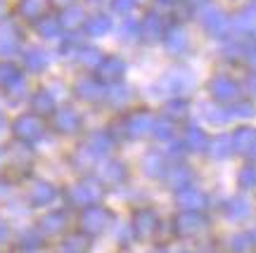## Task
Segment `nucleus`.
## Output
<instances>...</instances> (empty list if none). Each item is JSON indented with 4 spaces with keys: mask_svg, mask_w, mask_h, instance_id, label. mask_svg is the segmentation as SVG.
<instances>
[{
    "mask_svg": "<svg viewBox=\"0 0 256 253\" xmlns=\"http://www.w3.org/2000/svg\"><path fill=\"white\" fill-rule=\"evenodd\" d=\"M66 197H69V201H72L74 206H81V208L95 206L102 199L100 178H83V180H78L76 185H72L66 190Z\"/></svg>",
    "mask_w": 256,
    "mask_h": 253,
    "instance_id": "obj_1",
    "label": "nucleus"
},
{
    "mask_svg": "<svg viewBox=\"0 0 256 253\" xmlns=\"http://www.w3.org/2000/svg\"><path fill=\"white\" fill-rule=\"evenodd\" d=\"M43 121L36 116V114H22V116L14 118V123H12V135L17 137V142H36L43 137Z\"/></svg>",
    "mask_w": 256,
    "mask_h": 253,
    "instance_id": "obj_2",
    "label": "nucleus"
},
{
    "mask_svg": "<svg viewBox=\"0 0 256 253\" xmlns=\"http://www.w3.org/2000/svg\"><path fill=\"white\" fill-rule=\"evenodd\" d=\"M154 121L156 118L152 116L150 111H133V114H128V116L121 121V133H124L126 137H130V140L152 135Z\"/></svg>",
    "mask_w": 256,
    "mask_h": 253,
    "instance_id": "obj_3",
    "label": "nucleus"
},
{
    "mask_svg": "<svg viewBox=\"0 0 256 253\" xmlns=\"http://www.w3.org/2000/svg\"><path fill=\"white\" fill-rule=\"evenodd\" d=\"M192 88V76L183 69H176V71L164 73L159 83H156V92H168V95H180V92L190 90Z\"/></svg>",
    "mask_w": 256,
    "mask_h": 253,
    "instance_id": "obj_4",
    "label": "nucleus"
},
{
    "mask_svg": "<svg viewBox=\"0 0 256 253\" xmlns=\"http://www.w3.org/2000/svg\"><path fill=\"white\" fill-rule=\"evenodd\" d=\"M110 220H112V213L107 211V208H102V206H88V208H83V213H81V227L88 232V235H98V232H102L104 227L110 225Z\"/></svg>",
    "mask_w": 256,
    "mask_h": 253,
    "instance_id": "obj_5",
    "label": "nucleus"
},
{
    "mask_svg": "<svg viewBox=\"0 0 256 253\" xmlns=\"http://www.w3.org/2000/svg\"><path fill=\"white\" fill-rule=\"evenodd\" d=\"M200 19H202V26L206 28L211 36L223 38L230 31V19L226 17V14H223L218 7H206L200 14Z\"/></svg>",
    "mask_w": 256,
    "mask_h": 253,
    "instance_id": "obj_6",
    "label": "nucleus"
},
{
    "mask_svg": "<svg viewBox=\"0 0 256 253\" xmlns=\"http://www.w3.org/2000/svg\"><path fill=\"white\" fill-rule=\"evenodd\" d=\"M211 97L216 102H238L240 97V85L228 76H216L209 83Z\"/></svg>",
    "mask_w": 256,
    "mask_h": 253,
    "instance_id": "obj_7",
    "label": "nucleus"
},
{
    "mask_svg": "<svg viewBox=\"0 0 256 253\" xmlns=\"http://www.w3.org/2000/svg\"><path fill=\"white\" fill-rule=\"evenodd\" d=\"M124 73H126V62L121 57H104L98 66V81L114 85L124 78Z\"/></svg>",
    "mask_w": 256,
    "mask_h": 253,
    "instance_id": "obj_8",
    "label": "nucleus"
},
{
    "mask_svg": "<svg viewBox=\"0 0 256 253\" xmlns=\"http://www.w3.org/2000/svg\"><path fill=\"white\" fill-rule=\"evenodd\" d=\"M52 116H55V118H52V123H55L57 133L69 135V133H76V130L81 128V116H78V111H76V109H72V107L57 109Z\"/></svg>",
    "mask_w": 256,
    "mask_h": 253,
    "instance_id": "obj_9",
    "label": "nucleus"
},
{
    "mask_svg": "<svg viewBox=\"0 0 256 253\" xmlns=\"http://www.w3.org/2000/svg\"><path fill=\"white\" fill-rule=\"evenodd\" d=\"M204 216L197 213V211H183L180 216L176 218V232L180 237H190V235H197L202 227H204Z\"/></svg>",
    "mask_w": 256,
    "mask_h": 253,
    "instance_id": "obj_10",
    "label": "nucleus"
},
{
    "mask_svg": "<svg viewBox=\"0 0 256 253\" xmlns=\"http://www.w3.org/2000/svg\"><path fill=\"white\" fill-rule=\"evenodd\" d=\"M176 201L183 211H197L200 213L202 208H206V194L200 192L197 187H185V190L176 192Z\"/></svg>",
    "mask_w": 256,
    "mask_h": 253,
    "instance_id": "obj_11",
    "label": "nucleus"
},
{
    "mask_svg": "<svg viewBox=\"0 0 256 253\" xmlns=\"http://www.w3.org/2000/svg\"><path fill=\"white\" fill-rule=\"evenodd\" d=\"M156 230V213L154 211H150V208H140L136 211V216H133V232H136L140 239H147V237H152Z\"/></svg>",
    "mask_w": 256,
    "mask_h": 253,
    "instance_id": "obj_12",
    "label": "nucleus"
},
{
    "mask_svg": "<svg viewBox=\"0 0 256 253\" xmlns=\"http://www.w3.org/2000/svg\"><path fill=\"white\" fill-rule=\"evenodd\" d=\"M140 33H142V38L150 40V43H154V40H159V38H164L166 26H164L162 14H156V12H147L145 19L140 21Z\"/></svg>",
    "mask_w": 256,
    "mask_h": 253,
    "instance_id": "obj_13",
    "label": "nucleus"
},
{
    "mask_svg": "<svg viewBox=\"0 0 256 253\" xmlns=\"http://www.w3.org/2000/svg\"><path fill=\"white\" fill-rule=\"evenodd\" d=\"M164 45L166 50L171 54H185L188 52V47H190V38H188V33H185L180 26H171V28H166V33H164Z\"/></svg>",
    "mask_w": 256,
    "mask_h": 253,
    "instance_id": "obj_14",
    "label": "nucleus"
},
{
    "mask_svg": "<svg viewBox=\"0 0 256 253\" xmlns=\"http://www.w3.org/2000/svg\"><path fill=\"white\" fill-rule=\"evenodd\" d=\"M114 147V140L110 137V133H92V135H88V140H86V145H83V149L90 154L92 159H102L104 154H110V149Z\"/></svg>",
    "mask_w": 256,
    "mask_h": 253,
    "instance_id": "obj_15",
    "label": "nucleus"
},
{
    "mask_svg": "<svg viewBox=\"0 0 256 253\" xmlns=\"http://www.w3.org/2000/svg\"><path fill=\"white\" fill-rule=\"evenodd\" d=\"M126 175H128V171L121 161H104L98 168V178L104 185H121V182L126 180Z\"/></svg>",
    "mask_w": 256,
    "mask_h": 253,
    "instance_id": "obj_16",
    "label": "nucleus"
},
{
    "mask_svg": "<svg viewBox=\"0 0 256 253\" xmlns=\"http://www.w3.org/2000/svg\"><path fill=\"white\" fill-rule=\"evenodd\" d=\"M166 182H168V187H174L176 192L185 190V187H192V171L183 163H176V166H168V171H166Z\"/></svg>",
    "mask_w": 256,
    "mask_h": 253,
    "instance_id": "obj_17",
    "label": "nucleus"
},
{
    "mask_svg": "<svg viewBox=\"0 0 256 253\" xmlns=\"http://www.w3.org/2000/svg\"><path fill=\"white\" fill-rule=\"evenodd\" d=\"M104 83H100L98 78H81V81L76 83V95L86 102H95L104 97Z\"/></svg>",
    "mask_w": 256,
    "mask_h": 253,
    "instance_id": "obj_18",
    "label": "nucleus"
},
{
    "mask_svg": "<svg viewBox=\"0 0 256 253\" xmlns=\"http://www.w3.org/2000/svg\"><path fill=\"white\" fill-rule=\"evenodd\" d=\"M57 197V190L50 185V182H43L38 180L31 185V190H28V199L34 206H46V204H52Z\"/></svg>",
    "mask_w": 256,
    "mask_h": 253,
    "instance_id": "obj_19",
    "label": "nucleus"
},
{
    "mask_svg": "<svg viewBox=\"0 0 256 253\" xmlns=\"http://www.w3.org/2000/svg\"><path fill=\"white\" fill-rule=\"evenodd\" d=\"M83 31H86V36H92V38L107 36L112 31V19L107 14H92L90 19H86Z\"/></svg>",
    "mask_w": 256,
    "mask_h": 253,
    "instance_id": "obj_20",
    "label": "nucleus"
},
{
    "mask_svg": "<svg viewBox=\"0 0 256 253\" xmlns=\"http://www.w3.org/2000/svg\"><path fill=\"white\" fill-rule=\"evenodd\" d=\"M185 147H188V152H206L209 149V137H206V133L202 130V128L197 126H190L188 130H185Z\"/></svg>",
    "mask_w": 256,
    "mask_h": 253,
    "instance_id": "obj_21",
    "label": "nucleus"
},
{
    "mask_svg": "<svg viewBox=\"0 0 256 253\" xmlns=\"http://www.w3.org/2000/svg\"><path fill=\"white\" fill-rule=\"evenodd\" d=\"M142 171L150 175V178H162V175H166V159L164 154L159 152H150L145 154V159H142Z\"/></svg>",
    "mask_w": 256,
    "mask_h": 253,
    "instance_id": "obj_22",
    "label": "nucleus"
},
{
    "mask_svg": "<svg viewBox=\"0 0 256 253\" xmlns=\"http://www.w3.org/2000/svg\"><path fill=\"white\" fill-rule=\"evenodd\" d=\"M31 107L36 109L40 116H48V114H55L57 111V102L50 90H38L36 95L31 97Z\"/></svg>",
    "mask_w": 256,
    "mask_h": 253,
    "instance_id": "obj_23",
    "label": "nucleus"
},
{
    "mask_svg": "<svg viewBox=\"0 0 256 253\" xmlns=\"http://www.w3.org/2000/svg\"><path fill=\"white\" fill-rule=\"evenodd\" d=\"M206 152L214 156V159H228L230 154L235 152V145H232V135H218L209 142V149Z\"/></svg>",
    "mask_w": 256,
    "mask_h": 253,
    "instance_id": "obj_24",
    "label": "nucleus"
},
{
    "mask_svg": "<svg viewBox=\"0 0 256 253\" xmlns=\"http://www.w3.org/2000/svg\"><path fill=\"white\" fill-rule=\"evenodd\" d=\"M256 142V130L254 128H238L235 135H232V145H235V152L240 154H249L252 147Z\"/></svg>",
    "mask_w": 256,
    "mask_h": 253,
    "instance_id": "obj_25",
    "label": "nucleus"
},
{
    "mask_svg": "<svg viewBox=\"0 0 256 253\" xmlns=\"http://www.w3.org/2000/svg\"><path fill=\"white\" fill-rule=\"evenodd\" d=\"M36 31L40 38H48V40H52L62 33V21L60 17H43L36 21Z\"/></svg>",
    "mask_w": 256,
    "mask_h": 253,
    "instance_id": "obj_26",
    "label": "nucleus"
},
{
    "mask_svg": "<svg viewBox=\"0 0 256 253\" xmlns=\"http://www.w3.org/2000/svg\"><path fill=\"white\" fill-rule=\"evenodd\" d=\"M24 66H26L28 71H43L48 66V54L40 50V47H28L26 52H24Z\"/></svg>",
    "mask_w": 256,
    "mask_h": 253,
    "instance_id": "obj_27",
    "label": "nucleus"
},
{
    "mask_svg": "<svg viewBox=\"0 0 256 253\" xmlns=\"http://www.w3.org/2000/svg\"><path fill=\"white\" fill-rule=\"evenodd\" d=\"M46 0H19V14L24 19H43L46 14Z\"/></svg>",
    "mask_w": 256,
    "mask_h": 253,
    "instance_id": "obj_28",
    "label": "nucleus"
},
{
    "mask_svg": "<svg viewBox=\"0 0 256 253\" xmlns=\"http://www.w3.org/2000/svg\"><path fill=\"white\" fill-rule=\"evenodd\" d=\"M164 114L166 118H171V121H183L188 114H190V104H188V100H183V97H174L171 102H166L164 107Z\"/></svg>",
    "mask_w": 256,
    "mask_h": 253,
    "instance_id": "obj_29",
    "label": "nucleus"
},
{
    "mask_svg": "<svg viewBox=\"0 0 256 253\" xmlns=\"http://www.w3.org/2000/svg\"><path fill=\"white\" fill-rule=\"evenodd\" d=\"M102 59L104 57L98 47H78V52H76V62L81 66H88V69H98Z\"/></svg>",
    "mask_w": 256,
    "mask_h": 253,
    "instance_id": "obj_30",
    "label": "nucleus"
},
{
    "mask_svg": "<svg viewBox=\"0 0 256 253\" xmlns=\"http://www.w3.org/2000/svg\"><path fill=\"white\" fill-rule=\"evenodd\" d=\"M104 100L110 102L112 107H124L128 100H130V90H128L126 85H121V83H114L107 88L104 92Z\"/></svg>",
    "mask_w": 256,
    "mask_h": 253,
    "instance_id": "obj_31",
    "label": "nucleus"
},
{
    "mask_svg": "<svg viewBox=\"0 0 256 253\" xmlns=\"http://www.w3.org/2000/svg\"><path fill=\"white\" fill-rule=\"evenodd\" d=\"M60 21H62V28L74 31V28H78L81 24H86V17H83V9L81 7L72 5V7H66L62 14H60Z\"/></svg>",
    "mask_w": 256,
    "mask_h": 253,
    "instance_id": "obj_32",
    "label": "nucleus"
},
{
    "mask_svg": "<svg viewBox=\"0 0 256 253\" xmlns=\"http://www.w3.org/2000/svg\"><path fill=\"white\" fill-rule=\"evenodd\" d=\"M8 161L12 163V166H28L31 163V149H28L24 142H17V145H12L10 147V152H8Z\"/></svg>",
    "mask_w": 256,
    "mask_h": 253,
    "instance_id": "obj_33",
    "label": "nucleus"
},
{
    "mask_svg": "<svg viewBox=\"0 0 256 253\" xmlns=\"http://www.w3.org/2000/svg\"><path fill=\"white\" fill-rule=\"evenodd\" d=\"M249 211H252V206H249V201L242 199V197H235V199H230L228 204H226V216L232 218V220H242V218H247Z\"/></svg>",
    "mask_w": 256,
    "mask_h": 253,
    "instance_id": "obj_34",
    "label": "nucleus"
},
{
    "mask_svg": "<svg viewBox=\"0 0 256 253\" xmlns=\"http://www.w3.org/2000/svg\"><path fill=\"white\" fill-rule=\"evenodd\" d=\"M204 118L214 123V126H223L230 121L228 107H218V104H204Z\"/></svg>",
    "mask_w": 256,
    "mask_h": 253,
    "instance_id": "obj_35",
    "label": "nucleus"
},
{
    "mask_svg": "<svg viewBox=\"0 0 256 253\" xmlns=\"http://www.w3.org/2000/svg\"><path fill=\"white\" fill-rule=\"evenodd\" d=\"M88 249H90V244H88L86 237L83 235H72L62 242L60 253H88Z\"/></svg>",
    "mask_w": 256,
    "mask_h": 253,
    "instance_id": "obj_36",
    "label": "nucleus"
},
{
    "mask_svg": "<svg viewBox=\"0 0 256 253\" xmlns=\"http://www.w3.org/2000/svg\"><path fill=\"white\" fill-rule=\"evenodd\" d=\"M19 50V36L14 33V28L10 31H0V54L2 57H10Z\"/></svg>",
    "mask_w": 256,
    "mask_h": 253,
    "instance_id": "obj_37",
    "label": "nucleus"
},
{
    "mask_svg": "<svg viewBox=\"0 0 256 253\" xmlns=\"http://www.w3.org/2000/svg\"><path fill=\"white\" fill-rule=\"evenodd\" d=\"M22 78V73H19V69L14 66V64H0V88H5L8 90L10 85H14V83Z\"/></svg>",
    "mask_w": 256,
    "mask_h": 253,
    "instance_id": "obj_38",
    "label": "nucleus"
},
{
    "mask_svg": "<svg viewBox=\"0 0 256 253\" xmlns=\"http://www.w3.org/2000/svg\"><path fill=\"white\" fill-rule=\"evenodd\" d=\"M64 213H48L43 220H40V230L46 232V235H55L64 227Z\"/></svg>",
    "mask_w": 256,
    "mask_h": 253,
    "instance_id": "obj_39",
    "label": "nucleus"
},
{
    "mask_svg": "<svg viewBox=\"0 0 256 253\" xmlns=\"http://www.w3.org/2000/svg\"><path fill=\"white\" fill-rule=\"evenodd\" d=\"M238 185L242 190H254L256 187V166L254 163H247L242 166L238 173Z\"/></svg>",
    "mask_w": 256,
    "mask_h": 253,
    "instance_id": "obj_40",
    "label": "nucleus"
},
{
    "mask_svg": "<svg viewBox=\"0 0 256 253\" xmlns=\"http://www.w3.org/2000/svg\"><path fill=\"white\" fill-rule=\"evenodd\" d=\"M176 123L171 121V118H156L154 121V130H152V135L159 137V140H171L174 137V130H176Z\"/></svg>",
    "mask_w": 256,
    "mask_h": 253,
    "instance_id": "obj_41",
    "label": "nucleus"
},
{
    "mask_svg": "<svg viewBox=\"0 0 256 253\" xmlns=\"http://www.w3.org/2000/svg\"><path fill=\"white\" fill-rule=\"evenodd\" d=\"M119 36L124 38V40H138V38H142V33H140V24L138 21H133V19H126L124 24L119 26Z\"/></svg>",
    "mask_w": 256,
    "mask_h": 253,
    "instance_id": "obj_42",
    "label": "nucleus"
},
{
    "mask_svg": "<svg viewBox=\"0 0 256 253\" xmlns=\"http://www.w3.org/2000/svg\"><path fill=\"white\" fill-rule=\"evenodd\" d=\"M230 118H252L256 114V109L252 102H235L232 107H228Z\"/></svg>",
    "mask_w": 256,
    "mask_h": 253,
    "instance_id": "obj_43",
    "label": "nucleus"
},
{
    "mask_svg": "<svg viewBox=\"0 0 256 253\" xmlns=\"http://www.w3.org/2000/svg\"><path fill=\"white\" fill-rule=\"evenodd\" d=\"M136 7V0H112V12L114 14H130Z\"/></svg>",
    "mask_w": 256,
    "mask_h": 253,
    "instance_id": "obj_44",
    "label": "nucleus"
},
{
    "mask_svg": "<svg viewBox=\"0 0 256 253\" xmlns=\"http://www.w3.org/2000/svg\"><path fill=\"white\" fill-rule=\"evenodd\" d=\"M254 244V239H252V235H238V237H232V251H238V253H242V251H247L249 246Z\"/></svg>",
    "mask_w": 256,
    "mask_h": 253,
    "instance_id": "obj_45",
    "label": "nucleus"
},
{
    "mask_svg": "<svg viewBox=\"0 0 256 253\" xmlns=\"http://www.w3.org/2000/svg\"><path fill=\"white\" fill-rule=\"evenodd\" d=\"M240 17L244 19L247 24H252V26H256V0H249V5L242 12H240Z\"/></svg>",
    "mask_w": 256,
    "mask_h": 253,
    "instance_id": "obj_46",
    "label": "nucleus"
},
{
    "mask_svg": "<svg viewBox=\"0 0 256 253\" xmlns=\"http://www.w3.org/2000/svg\"><path fill=\"white\" fill-rule=\"evenodd\" d=\"M24 88H26V83H24V78H19V81L14 83V85H10L5 92H8L10 100H17V97H24Z\"/></svg>",
    "mask_w": 256,
    "mask_h": 253,
    "instance_id": "obj_47",
    "label": "nucleus"
},
{
    "mask_svg": "<svg viewBox=\"0 0 256 253\" xmlns=\"http://www.w3.org/2000/svg\"><path fill=\"white\" fill-rule=\"evenodd\" d=\"M244 59H247V64L256 71V47H247V54H244Z\"/></svg>",
    "mask_w": 256,
    "mask_h": 253,
    "instance_id": "obj_48",
    "label": "nucleus"
},
{
    "mask_svg": "<svg viewBox=\"0 0 256 253\" xmlns=\"http://www.w3.org/2000/svg\"><path fill=\"white\" fill-rule=\"evenodd\" d=\"M247 88H249V92H252V95H256V76H249Z\"/></svg>",
    "mask_w": 256,
    "mask_h": 253,
    "instance_id": "obj_49",
    "label": "nucleus"
},
{
    "mask_svg": "<svg viewBox=\"0 0 256 253\" xmlns=\"http://www.w3.org/2000/svg\"><path fill=\"white\" fill-rule=\"evenodd\" d=\"M5 239H8V227L0 223V242H5Z\"/></svg>",
    "mask_w": 256,
    "mask_h": 253,
    "instance_id": "obj_50",
    "label": "nucleus"
},
{
    "mask_svg": "<svg viewBox=\"0 0 256 253\" xmlns=\"http://www.w3.org/2000/svg\"><path fill=\"white\" fill-rule=\"evenodd\" d=\"M185 2H188L190 7H200V5H204L206 0H185Z\"/></svg>",
    "mask_w": 256,
    "mask_h": 253,
    "instance_id": "obj_51",
    "label": "nucleus"
},
{
    "mask_svg": "<svg viewBox=\"0 0 256 253\" xmlns=\"http://www.w3.org/2000/svg\"><path fill=\"white\" fill-rule=\"evenodd\" d=\"M249 156H252V159L256 161V142H254V147H252V152H249Z\"/></svg>",
    "mask_w": 256,
    "mask_h": 253,
    "instance_id": "obj_52",
    "label": "nucleus"
},
{
    "mask_svg": "<svg viewBox=\"0 0 256 253\" xmlns=\"http://www.w3.org/2000/svg\"><path fill=\"white\" fill-rule=\"evenodd\" d=\"M5 17V7H2V2H0V19Z\"/></svg>",
    "mask_w": 256,
    "mask_h": 253,
    "instance_id": "obj_53",
    "label": "nucleus"
},
{
    "mask_svg": "<svg viewBox=\"0 0 256 253\" xmlns=\"http://www.w3.org/2000/svg\"><path fill=\"white\" fill-rule=\"evenodd\" d=\"M159 2H176V0H159Z\"/></svg>",
    "mask_w": 256,
    "mask_h": 253,
    "instance_id": "obj_54",
    "label": "nucleus"
},
{
    "mask_svg": "<svg viewBox=\"0 0 256 253\" xmlns=\"http://www.w3.org/2000/svg\"><path fill=\"white\" fill-rule=\"evenodd\" d=\"M252 239H254V244H256V230H254V235H252Z\"/></svg>",
    "mask_w": 256,
    "mask_h": 253,
    "instance_id": "obj_55",
    "label": "nucleus"
},
{
    "mask_svg": "<svg viewBox=\"0 0 256 253\" xmlns=\"http://www.w3.org/2000/svg\"><path fill=\"white\" fill-rule=\"evenodd\" d=\"M90 2H100V0H90Z\"/></svg>",
    "mask_w": 256,
    "mask_h": 253,
    "instance_id": "obj_56",
    "label": "nucleus"
},
{
    "mask_svg": "<svg viewBox=\"0 0 256 253\" xmlns=\"http://www.w3.org/2000/svg\"><path fill=\"white\" fill-rule=\"evenodd\" d=\"M0 126H2V118H0Z\"/></svg>",
    "mask_w": 256,
    "mask_h": 253,
    "instance_id": "obj_57",
    "label": "nucleus"
},
{
    "mask_svg": "<svg viewBox=\"0 0 256 253\" xmlns=\"http://www.w3.org/2000/svg\"><path fill=\"white\" fill-rule=\"evenodd\" d=\"M62 2H69V0H62Z\"/></svg>",
    "mask_w": 256,
    "mask_h": 253,
    "instance_id": "obj_58",
    "label": "nucleus"
},
{
    "mask_svg": "<svg viewBox=\"0 0 256 253\" xmlns=\"http://www.w3.org/2000/svg\"><path fill=\"white\" fill-rule=\"evenodd\" d=\"M0 161H2V156H0Z\"/></svg>",
    "mask_w": 256,
    "mask_h": 253,
    "instance_id": "obj_59",
    "label": "nucleus"
}]
</instances>
